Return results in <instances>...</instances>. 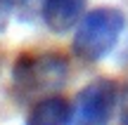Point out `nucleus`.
<instances>
[{
    "mask_svg": "<svg viewBox=\"0 0 128 125\" xmlns=\"http://www.w3.org/2000/svg\"><path fill=\"white\" fill-rule=\"evenodd\" d=\"M126 28V17L116 7H97L83 14L74 33V52L83 61H100L114 50Z\"/></svg>",
    "mask_w": 128,
    "mask_h": 125,
    "instance_id": "1",
    "label": "nucleus"
},
{
    "mask_svg": "<svg viewBox=\"0 0 128 125\" xmlns=\"http://www.w3.org/2000/svg\"><path fill=\"white\" fill-rule=\"evenodd\" d=\"M14 85L24 92H48L64 85L69 61L60 52H26L14 64Z\"/></svg>",
    "mask_w": 128,
    "mask_h": 125,
    "instance_id": "2",
    "label": "nucleus"
},
{
    "mask_svg": "<svg viewBox=\"0 0 128 125\" xmlns=\"http://www.w3.org/2000/svg\"><path fill=\"white\" fill-rule=\"evenodd\" d=\"M119 102V87L112 78H97L78 92L71 125H109Z\"/></svg>",
    "mask_w": 128,
    "mask_h": 125,
    "instance_id": "3",
    "label": "nucleus"
},
{
    "mask_svg": "<svg viewBox=\"0 0 128 125\" xmlns=\"http://www.w3.org/2000/svg\"><path fill=\"white\" fill-rule=\"evenodd\" d=\"M86 5L88 0H43V24L52 33H64L83 19Z\"/></svg>",
    "mask_w": 128,
    "mask_h": 125,
    "instance_id": "4",
    "label": "nucleus"
},
{
    "mask_svg": "<svg viewBox=\"0 0 128 125\" xmlns=\"http://www.w3.org/2000/svg\"><path fill=\"white\" fill-rule=\"evenodd\" d=\"M74 106L60 94H48L33 104L24 125H71Z\"/></svg>",
    "mask_w": 128,
    "mask_h": 125,
    "instance_id": "5",
    "label": "nucleus"
},
{
    "mask_svg": "<svg viewBox=\"0 0 128 125\" xmlns=\"http://www.w3.org/2000/svg\"><path fill=\"white\" fill-rule=\"evenodd\" d=\"M14 5H17V0H0V31L5 28V24H7L10 14H12Z\"/></svg>",
    "mask_w": 128,
    "mask_h": 125,
    "instance_id": "6",
    "label": "nucleus"
},
{
    "mask_svg": "<svg viewBox=\"0 0 128 125\" xmlns=\"http://www.w3.org/2000/svg\"><path fill=\"white\" fill-rule=\"evenodd\" d=\"M121 125H128V116H124V121H121Z\"/></svg>",
    "mask_w": 128,
    "mask_h": 125,
    "instance_id": "7",
    "label": "nucleus"
}]
</instances>
